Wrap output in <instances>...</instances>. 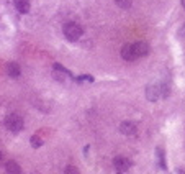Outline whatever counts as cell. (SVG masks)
Listing matches in <instances>:
<instances>
[{"mask_svg": "<svg viewBox=\"0 0 185 174\" xmlns=\"http://www.w3.org/2000/svg\"><path fill=\"white\" fill-rule=\"evenodd\" d=\"M64 36H66L69 41H77V39L82 36V26L75 22H67L62 28Z\"/></svg>", "mask_w": 185, "mask_h": 174, "instance_id": "cell-1", "label": "cell"}, {"mask_svg": "<svg viewBox=\"0 0 185 174\" xmlns=\"http://www.w3.org/2000/svg\"><path fill=\"white\" fill-rule=\"evenodd\" d=\"M5 127L8 128L10 131L13 133H18L23 130V127H25V123H23V118L17 113H10V115L5 117Z\"/></svg>", "mask_w": 185, "mask_h": 174, "instance_id": "cell-2", "label": "cell"}, {"mask_svg": "<svg viewBox=\"0 0 185 174\" xmlns=\"http://www.w3.org/2000/svg\"><path fill=\"white\" fill-rule=\"evenodd\" d=\"M160 95H162V92H160V86H157V84H149L146 87V99L149 102H156Z\"/></svg>", "mask_w": 185, "mask_h": 174, "instance_id": "cell-3", "label": "cell"}, {"mask_svg": "<svg viewBox=\"0 0 185 174\" xmlns=\"http://www.w3.org/2000/svg\"><path fill=\"white\" fill-rule=\"evenodd\" d=\"M120 131L124 133V135H136L138 133V127H136L134 122H130V120H124V122L120 123Z\"/></svg>", "mask_w": 185, "mask_h": 174, "instance_id": "cell-4", "label": "cell"}, {"mask_svg": "<svg viewBox=\"0 0 185 174\" xmlns=\"http://www.w3.org/2000/svg\"><path fill=\"white\" fill-rule=\"evenodd\" d=\"M113 164H115V168L118 169V171H128V169L131 168V161L128 159V158H124V156H116L115 159H113Z\"/></svg>", "mask_w": 185, "mask_h": 174, "instance_id": "cell-5", "label": "cell"}, {"mask_svg": "<svg viewBox=\"0 0 185 174\" xmlns=\"http://www.w3.org/2000/svg\"><path fill=\"white\" fill-rule=\"evenodd\" d=\"M133 49H134L138 58H143V56L149 54V44L146 41H136V43H133Z\"/></svg>", "mask_w": 185, "mask_h": 174, "instance_id": "cell-6", "label": "cell"}, {"mask_svg": "<svg viewBox=\"0 0 185 174\" xmlns=\"http://www.w3.org/2000/svg\"><path fill=\"white\" fill-rule=\"evenodd\" d=\"M121 58L124 59V61L131 63L134 61V59H138V56H136L134 49H133V44H124V46L121 48Z\"/></svg>", "mask_w": 185, "mask_h": 174, "instance_id": "cell-7", "label": "cell"}, {"mask_svg": "<svg viewBox=\"0 0 185 174\" xmlns=\"http://www.w3.org/2000/svg\"><path fill=\"white\" fill-rule=\"evenodd\" d=\"M7 74L10 76V77H13V79H17L20 77V74H21V67H20V64L18 63H15V61H10V63H7Z\"/></svg>", "mask_w": 185, "mask_h": 174, "instance_id": "cell-8", "label": "cell"}, {"mask_svg": "<svg viewBox=\"0 0 185 174\" xmlns=\"http://www.w3.org/2000/svg\"><path fill=\"white\" fill-rule=\"evenodd\" d=\"M5 171L8 172V174H23L21 168H20V164L17 163V161H13V159L7 161V164H5Z\"/></svg>", "mask_w": 185, "mask_h": 174, "instance_id": "cell-9", "label": "cell"}, {"mask_svg": "<svg viewBox=\"0 0 185 174\" xmlns=\"http://www.w3.org/2000/svg\"><path fill=\"white\" fill-rule=\"evenodd\" d=\"M15 9L20 13H28L30 12V2L28 0H15Z\"/></svg>", "mask_w": 185, "mask_h": 174, "instance_id": "cell-10", "label": "cell"}, {"mask_svg": "<svg viewBox=\"0 0 185 174\" xmlns=\"http://www.w3.org/2000/svg\"><path fill=\"white\" fill-rule=\"evenodd\" d=\"M156 156H157V161H159V166L166 171L167 169V164H166V151H164L162 148H156Z\"/></svg>", "mask_w": 185, "mask_h": 174, "instance_id": "cell-11", "label": "cell"}, {"mask_svg": "<svg viewBox=\"0 0 185 174\" xmlns=\"http://www.w3.org/2000/svg\"><path fill=\"white\" fill-rule=\"evenodd\" d=\"M30 145H31L33 148H41L43 145H44V140L41 138V136L35 135V136H31V138H30Z\"/></svg>", "mask_w": 185, "mask_h": 174, "instance_id": "cell-12", "label": "cell"}, {"mask_svg": "<svg viewBox=\"0 0 185 174\" xmlns=\"http://www.w3.org/2000/svg\"><path fill=\"white\" fill-rule=\"evenodd\" d=\"M53 76H54V79L56 80H59V82H64L66 80V72H62V71H58V69H54V72H53Z\"/></svg>", "mask_w": 185, "mask_h": 174, "instance_id": "cell-13", "label": "cell"}, {"mask_svg": "<svg viewBox=\"0 0 185 174\" xmlns=\"http://www.w3.org/2000/svg\"><path fill=\"white\" fill-rule=\"evenodd\" d=\"M115 2H116V5H118L120 9H130L133 0H115Z\"/></svg>", "mask_w": 185, "mask_h": 174, "instance_id": "cell-14", "label": "cell"}, {"mask_svg": "<svg viewBox=\"0 0 185 174\" xmlns=\"http://www.w3.org/2000/svg\"><path fill=\"white\" fill-rule=\"evenodd\" d=\"M53 67H54V69H58V71H62V72H66V74L69 76V77H72V79H74V76H72V72H71L69 69H66V67H64L62 64H59V63H54V66H53Z\"/></svg>", "mask_w": 185, "mask_h": 174, "instance_id": "cell-15", "label": "cell"}, {"mask_svg": "<svg viewBox=\"0 0 185 174\" xmlns=\"http://www.w3.org/2000/svg\"><path fill=\"white\" fill-rule=\"evenodd\" d=\"M66 174H80L79 172V169L75 168V166H72V164H69V166H66V171H64Z\"/></svg>", "mask_w": 185, "mask_h": 174, "instance_id": "cell-16", "label": "cell"}, {"mask_svg": "<svg viewBox=\"0 0 185 174\" xmlns=\"http://www.w3.org/2000/svg\"><path fill=\"white\" fill-rule=\"evenodd\" d=\"M77 80H79V82H82V80H88V82H94V77H92V76H88V74H85V76H79Z\"/></svg>", "mask_w": 185, "mask_h": 174, "instance_id": "cell-17", "label": "cell"}, {"mask_svg": "<svg viewBox=\"0 0 185 174\" xmlns=\"http://www.w3.org/2000/svg\"><path fill=\"white\" fill-rule=\"evenodd\" d=\"M160 92L164 94V97L169 95V86H167V84H162V86H160Z\"/></svg>", "mask_w": 185, "mask_h": 174, "instance_id": "cell-18", "label": "cell"}, {"mask_svg": "<svg viewBox=\"0 0 185 174\" xmlns=\"http://www.w3.org/2000/svg\"><path fill=\"white\" fill-rule=\"evenodd\" d=\"M175 174H185V171L182 168H179V169H175Z\"/></svg>", "mask_w": 185, "mask_h": 174, "instance_id": "cell-19", "label": "cell"}, {"mask_svg": "<svg viewBox=\"0 0 185 174\" xmlns=\"http://www.w3.org/2000/svg\"><path fill=\"white\" fill-rule=\"evenodd\" d=\"M180 31H182V35H183V36H185V25H183V26H182V30H180Z\"/></svg>", "mask_w": 185, "mask_h": 174, "instance_id": "cell-20", "label": "cell"}, {"mask_svg": "<svg viewBox=\"0 0 185 174\" xmlns=\"http://www.w3.org/2000/svg\"><path fill=\"white\" fill-rule=\"evenodd\" d=\"M182 5H183V9H185V0H182Z\"/></svg>", "mask_w": 185, "mask_h": 174, "instance_id": "cell-21", "label": "cell"}, {"mask_svg": "<svg viewBox=\"0 0 185 174\" xmlns=\"http://www.w3.org/2000/svg\"><path fill=\"white\" fill-rule=\"evenodd\" d=\"M0 159H2V153H0Z\"/></svg>", "mask_w": 185, "mask_h": 174, "instance_id": "cell-22", "label": "cell"}]
</instances>
